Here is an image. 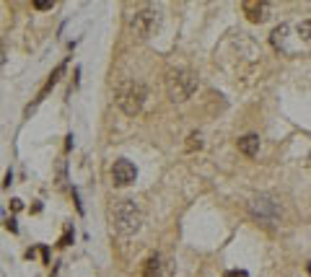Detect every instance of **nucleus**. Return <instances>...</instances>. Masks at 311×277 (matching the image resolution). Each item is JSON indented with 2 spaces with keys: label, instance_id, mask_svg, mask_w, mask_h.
Here are the masks:
<instances>
[{
  "label": "nucleus",
  "instance_id": "nucleus-1",
  "mask_svg": "<svg viewBox=\"0 0 311 277\" xmlns=\"http://www.w3.org/2000/svg\"><path fill=\"white\" fill-rule=\"evenodd\" d=\"M109 223L120 236H135L143 228V210L135 200H114L109 205Z\"/></svg>",
  "mask_w": 311,
  "mask_h": 277
},
{
  "label": "nucleus",
  "instance_id": "nucleus-2",
  "mask_svg": "<svg viewBox=\"0 0 311 277\" xmlns=\"http://www.w3.org/2000/svg\"><path fill=\"white\" fill-rule=\"evenodd\" d=\"M197 86H200V78H197V73L189 70V68H171L166 73V94L174 104L187 101L197 91Z\"/></svg>",
  "mask_w": 311,
  "mask_h": 277
},
{
  "label": "nucleus",
  "instance_id": "nucleus-3",
  "mask_svg": "<svg viewBox=\"0 0 311 277\" xmlns=\"http://www.w3.org/2000/svg\"><path fill=\"white\" fill-rule=\"evenodd\" d=\"M158 26H161V11L153 8V5H143L127 18V29H130V34L140 42L151 39V36L158 31Z\"/></svg>",
  "mask_w": 311,
  "mask_h": 277
},
{
  "label": "nucleus",
  "instance_id": "nucleus-4",
  "mask_svg": "<svg viewBox=\"0 0 311 277\" xmlns=\"http://www.w3.org/2000/svg\"><path fill=\"white\" fill-rule=\"evenodd\" d=\"M145 99H148V91L140 80H125L120 83V88H117V106L122 109L127 117H135L143 112L145 106Z\"/></svg>",
  "mask_w": 311,
  "mask_h": 277
},
{
  "label": "nucleus",
  "instance_id": "nucleus-5",
  "mask_svg": "<svg viewBox=\"0 0 311 277\" xmlns=\"http://www.w3.org/2000/svg\"><path fill=\"white\" fill-rule=\"evenodd\" d=\"M249 212L254 220H259L262 226H278L283 218V205L275 195H257L249 200Z\"/></svg>",
  "mask_w": 311,
  "mask_h": 277
},
{
  "label": "nucleus",
  "instance_id": "nucleus-6",
  "mask_svg": "<svg viewBox=\"0 0 311 277\" xmlns=\"http://www.w3.org/2000/svg\"><path fill=\"white\" fill-rule=\"evenodd\" d=\"M135 179H138V169H135L132 161H127V158L114 161V166H112V184L114 187H130Z\"/></svg>",
  "mask_w": 311,
  "mask_h": 277
},
{
  "label": "nucleus",
  "instance_id": "nucleus-7",
  "mask_svg": "<svg viewBox=\"0 0 311 277\" xmlns=\"http://www.w3.org/2000/svg\"><path fill=\"white\" fill-rule=\"evenodd\" d=\"M62 73H65V62H62V65H57V68H54V70L50 73V78H47V83H44V86H42V91H39V94H36L34 104H31V106H26V114H31L34 109L39 106L44 99H47V94H50V91H52L54 86H57V80H60V76H62Z\"/></svg>",
  "mask_w": 311,
  "mask_h": 277
},
{
  "label": "nucleus",
  "instance_id": "nucleus-8",
  "mask_svg": "<svg viewBox=\"0 0 311 277\" xmlns=\"http://www.w3.org/2000/svg\"><path fill=\"white\" fill-rule=\"evenodd\" d=\"M241 8H244V16L249 18L252 24H262L264 18H267L270 3H267V0H246Z\"/></svg>",
  "mask_w": 311,
  "mask_h": 277
},
{
  "label": "nucleus",
  "instance_id": "nucleus-9",
  "mask_svg": "<svg viewBox=\"0 0 311 277\" xmlns=\"http://www.w3.org/2000/svg\"><path fill=\"white\" fill-rule=\"evenodd\" d=\"M236 145H239V153H244L246 158L259 155V135H244L236 140Z\"/></svg>",
  "mask_w": 311,
  "mask_h": 277
},
{
  "label": "nucleus",
  "instance_id": "nucleus-10",
  "mask_svg": "<svg viewBox=\"0 0 311 277\" xmlns=\"http://www.w3.org/2000/svg\"><path fill=\"white\" fill-rule=\"evenodd\" d=\"M161 270H163V259L158 254H151L143 264V277H161Z\"/></svg>",
  "mask_w": 311,
  "mask_h": 277
},
{
  "label": "nucleus",
  "instance_id": "nucleus-11",
  "mask_svg": "<svg viewBox=\"0 0 311 277\" xmlns=\"http://www.w3.org/2000/svg\"><path fill=\"white\" fill-rule=\"evenodd\" d=\"M285 34H288V24H280L278 29H272V34H270V42H272V47H283L285 44Z\"/></svg>",
  "mask_w": 311,
  "mask_h": 277
},
{
  "label": "nucleus",
  "instance_id": "nucleus-12",
  "mask_svg": "<svg viewBox=\"0 0 311 277\" xmlns=\"http://www.w3.org/2000/svg\"><path fill=\"white\" fill-rule=\"evenodd\" d=\"M203 148V135L200 132H189L187 137V151H200Z\"/></svg>",
  "mask_w": 311,
  "mask_h": 277
},
{
  "label": "nucleus",
  "instance_id": "nucleus-13",
  "mask_svg": "<svg viewBox=\"0 0 311 277\" xmlns=\"http://www.w3.org/2000/svg\"><path fill=\"white\" fill-rule=\"evenodd\" d=\"M298 36L306 39V42H311V18H306V21L298 24Z\"/></svg>",
  "mask_w": 311,
  "mask_h": 277
},
{
  "label": "nucleus",
  "instance_id": "nucleus-14",
  "mask_svg": "<svg viewBox=\"0 0 311 277\" xmlns=\"http://www.w3.org/2000/svg\"><path fill=\"white\" fill-rule=\"evenodd\" d=\"M31 5L36 8V11H52V8H54V0H34Z\"/></svg>",
  "mask_w": 311,
  "mask_h": 277
},
{
  "label": "nucleus",
  "instance_id": "nucleus-15",
  "mask_svg": "<svg viewBox=\"0 0 311 277\" xmlns=\"http://www.w3.org/2000/svg\"><path fill=\"white\" fill-rule=\"evenodd\" d=\"M70 238H73V230L65 228V233H62V238H60V246H68V244H70Z\"/></svg>",
  "mask_w": 311,
  "mask_h": 277
},
{
  "label": "nucleus",
  "instance_id": "nucleus-16",
  "mask_svg": "<svg viewBox=\"0 0 311 277\" xmlns=\"http://www.w3.org/2000/svg\"><path fill=\"white\" fill-rule=\"evenodd\" d=\"M223 277H249V275H246L244 270H228Z\"/></svg>",
  "mask_w": 311,
  "mask_h": 277
},
{
  "label": "nucleus",
  "instance_id": "nucleus-17",
  "mask_svg": "<svg viewBox=\"0 0 311 277\" xmlns=\"http://www.w3.org/2000/svg\"><path fill=\"white\" fill-rule=\"evenodd\" d=\"M11 181H13V174H11V171H8V174H5V181H3V187L8 189V187H11Z\"/></svg>",
  "mask_w": 311,
  "mask_h": 277
},
{
  "label": "nucleus",
  "instance_id": "nucleus-18",
  "mask_svg": "<svg viewBox=\"0 0 311 277\" xmlns=\"http://www.w3.org/2000/svg\"><path fill=\"white\" fill-rule=\"evenodd\" d=\"M5 226H8V230H13V233H16V230H18V228H16V220H13V218H11V220H8V223H5Z\"/></svg>",
  "mask_w": 311,
  "mask_h": 277
},
{
  "label": "nucleus",
  "instance_id": "nucleus-19",
  "mask_svg": "<svg viewBox=\"0 0 311 277\" xmlns=\"http://www.w3.org/2000/svg\"><path fill=\"white\" fill-rule=\"evenodd\" d=\"M3 54H5V44H3V39H0V60H3Z\"/></svg>",
  "mask_w": 311,
  "mask_h": 277
},
{
  "label": "nucleus",
  "instance_id": "nucleus-20",
  "mask_svg": "<svg viewBox=\"0 0 311 277\" xmlns=\"http://www.w3.org/2000/svg\"><path fill=\"white\" fill-rule=\"evenodd\" d=\"M306 272H309V275H311V262H309V264H306Z\"/></svg>",
  "mask_w": 311,
  "mask_h": 277
}]
</instances>
